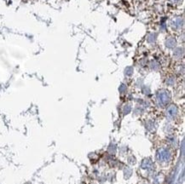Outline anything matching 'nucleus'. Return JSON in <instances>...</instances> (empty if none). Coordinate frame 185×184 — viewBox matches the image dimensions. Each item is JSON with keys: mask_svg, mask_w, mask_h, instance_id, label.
I'll list each match as a JSON object with an SVG mask.
<instances>
[{"mask_svg": "<svg viewBox=\"0 0 185 184\" xmlns=\"http://www.w3.org/2000/svg\"><path fill=\"white\" fill-rule=\"evenodd\" d=\"M184 26V19L181 17L176 18L173 22H172V26L175 28V29H181Z\"/></svg>", "mask_w": 185, "mask_h": 184, "instance_id": "f257e3e1", "label": "nucleus"}, {"mask_svg": "<svg viewBox=\"0 0 185 184\" xmlns=\"http://www.w3.org/2000/svg\"><path fill=\"white\" fill-rule=\"evenodd\" d=\"M156 38H157V34L156 33H151L148 37V41L149 42H155Z\"/></svg>", "mask_w": 185, "mask_h": 184, "instance_id": "7ed1b4c3", "label": "nucleus"}, {"mask_svg": "<svg viewBox=\"0 0 185 184\" xmlns=\"http://www.w3.org/2000/svg\"><path fill=\"white\" fill-rule=\"evenodd\" d=\"M166 45L168 48H174L176 45V40L173 37H168L166 39Z\"/></svg>", "mask_w": 185, "mask_h": 184, "instance_id": "f03ea898", "label": "nucleus"}, {"mask_svg": "<svg viewBox=\"0 0 185 184\" xmlns=\"http://www.w3.org/2000/svg\"><path fill=\"white\" fill-rule=\"evenodd\" d=\"M171 1H172V2H174V3H177L179 0H171Z\"/></svg>", "mask_w": 185, "mask_h": 184, "instance_id": "20e7f679", "label": "nucleus"}]
</instances>
